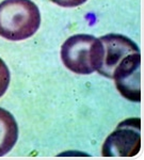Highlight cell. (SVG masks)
<instances>
[{
	"mask_svg": "<svg viewBox=\"0 0 144 160\" xmlns=\"http://www.w3.org/2000/svg\"><path fill=\"white\" fill-rule=\"evenodd\" d=\"M17 139L18 126L16 120L7 110L0 108V157L11 152Z\"/></svg>",
	"mask_w": 144,
	"mask_h": 160,
	"instance_id": "6",
	"label": "cell"
},
{
	"mask_svg": "<svg viewBox=\"0 0 144 160\" xmlns=\"http://www.w3.org/2000/svg\"><path fill=\"white\" fill-rule=\"evenodd\" d=\"M11 75L4 61L0 58V97L3 96L10 84Z\"/></svg>",
	"mask_w": 144,
	"mask_h": 160,
	"instance_id": "7",
	"label": "cell"
},
{
	"mask_svg": "<svg viewBox=\"0 0 144 160\" xmlns=\"http://www.w3.org/2000/svg\"><path fill=\"white\" fill-rule=\"evenodd\" d=\"M104 47L99 38L90 34L68 38L61 47V59L69 71L78 75H90L102 66Z\"/></svg>",
	"mask_w": 144,
	"mask_h": 160,
	"instance_id": "2",
	"label": "cell"
},
{
	"mask_svg": "<svg viewBox=\"0 0 144 160\" xmlns=\"http://www.w3.org/2000/svg\"><path fill=\"white\" fill-rule=\"evenodd\" d=\"M104 47L102 66L98 74L107 78H112L113 72L125 57L132 52H139L138 45L129 38L122 34H107L99 38Z\"/></svg>",
	"mask_w": 144,
	"mask_h": 160,
	"instance_id": "5",
	"label": "cell"
},
{
	"mask_svg": "<svg viewBox=\"0 0 144 160\" xmlns=\"http://www.w3.org/2000/svg\"><path fill=\"white\" fill-rule=\"evenodd\" d=\"M53 3L58 4L59 7L63 8H75L83 4L87 0H50Z\"/></svg>",
	"mask_w": 144,
	"mask_h": 160,
	"instance_id": "8",
	"label": "cell"
},
{
	"mask_svg": "<svg viewBox=\"0 0 144 160\" xmlns=\"http://www.w3.org/2000/svg\"><path fill=\"white\" fill-rule=\"evenodd\" d=\"M115 87L123 97L130 102L141 100V53L132 52L125 57L112 75Z\"/></svg>",
	"mask_w": 144,
	"mask_h": 160,
	"instance_id": "4",
	"label": "cell"
},
{
	"mask_svg": "<svg viewBox=\"0 0 144 160\" xmlns=\"http://www.w3.org/2000/svg\"><path fill=\"white\" fill-rule=\"evenodd\" d=\"M40 25V10L31 0H4L0 3V37L6 40L31 38Z\"/></svg>",
	"mask_w": 144,
	"mask_h": 160,
	"instance_id": "1",
	"label": "cell"
},
{
	"mask_svg": "<svg viewBox=\"0 0 144 160\" xmlns=\"http://www.w3.org/2000/svg\"><path fill=\"white\" fill-rule=\"evenodd\" d=\"M141 148V120L132 118L121 122L102 148L104 157H133Z\"/></svg>",
	"mask_w": 144,
	"mask_h": 160,
	"instance_id": "3",
	"label": "cell"
}]
</instances>
